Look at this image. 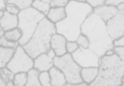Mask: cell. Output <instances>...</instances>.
Returning a JSON list of instances; mask_svg holds the SVG:
<instances>
[{"label":"cell","mask_w":124,"mask_h":86,"mask_svg":"<svg viewBox=\"0 0 124 86\" xmlns=\"http://www.w3.org/2000/svg\"><path fill=\"white\" fill-rule=\"evenodd\" d=\"M0 26L4 31L18 27V15L12 14L4 10V14L0 19Z\"/></svg>","instance_id":"13"},{"label":"cell","mask_w":124,"mask_h":86,"mask_svg":"<svg viewBox=\"0 0 124 86\" xmlns=\"http://www.w3.org/2000/svg\"><path fill=\"white\" fill-rule=\"evenodd\" d=\"M46 53H47V55H48V57H51V58H53V59L55 57H56V54H55V52H54V51L52 48H49V49H48V50L47 51Z\"/></svg>","instance_id":"33"},{"label":"cell","mask_w":124,"mask_h":86,"mask_svg":"<svg viewBox=\"0 0 124 86\" xmlns=\"http://www.w3.org/2000/svg\"><path fill=\"white\" fill-rule=\"evenodd\" d=\"M33 0H7L6 3H9V4H13L16 5L21 10L23 9H26L28 8L31 7Z\"/></svg>","instance_id":"22"},{"label":"cell","mask_w":124,"mask_h":86,"mask_svg":"<svg viewBox=\"0 0 124 86\" xmlns=\"http://www.w3.org/2000/svg\"><path fill=\"white\" fill-rule=\"evenodd\" d=\"M31 7L33 9H35L36 10H38V12L43 14L45 16L48 14V11L50 9V4H47L45 2H43L41 0H33L32 4H31Z\"/></svg>","instance_id":"20"},{"label":"cell","mask_w":124,"mask_h":86,"mask_svg":"<svg viewBox=\"0 0 124 86\" xmlns=\"http://www.w3.org/2000/svg\"><path fill=\"white\" fill-rule=\"evenodd\" d=\"M121 82H122V84H121V85L124 86V75H123V76H122V79H121Z\"/></svg>","instance_id":"43"},{"label":"cell","mask_w":124,"mask_h":86,"mask_svg":"<svg viewBox=\"0 0 124 86\" xmlns=\"http://www.w3.org/2000/svg\"><path fill=\"white\" fill-rule=\"evenodd\" d=\"M46 17L54 24H57L60 21L63 20L66 17V8L64 7H54L50 8Z\"/></svg>","instance_id":"15"},{"label":"cell","mask_w":124,"mask_h":86,"mask_svg":"<svg viewBox=\"0 0 124 86\" xmlns=\"http://www.w3.org/2000/svg\"><path fill=\"white\" fill-rule=\"evenodd\" d=\"M79 46L76 41H66V52L67 53L72 54L78 49Z\"/></svg>","instance_id":"27"},{"label":"cell","mask_w":124,"mask_h":86,"mask_svg":"<svg viewBox=\"0 0 124 86\" xmlns=\"http://www.w3.org/2000/svg\"><path fill=\"white\" fill-rule=\"evenodd\" d=\"M81 32L88 36L90 42L89 48L100 57L115 47L114 41L107 31L106 23L94 13H92L83 23Z\"/></svg>","instance_id":"1"},{"label":"cell","mask_w":124,"mask_h":86,"mask_svg":"<svg viewBox=\"0 0 124 86\" xmlns=\"http://www.w3.org/2000/svg\"><path fill=\"white\" fill-rule=\"evenodd\" d=\"M15 52L16 49L14 48H8L0 46V68L7 66L8 62L12 58Z\"/></svg>","instance_id":"17"},{"label":"cell","mask_w":124,"mask_h":86,"mask_svg":"<svg viewBox=\"0 0 124 86\" xmlns=\"http://www.w3.org/2000/svg\"><path fill=\"white\" fill-rule=\"evenodd\" d=\"M4 9H0V19H2V17L4 16Z\"/></svg>","instance_id":"40"},{"label":"cell","mask_w":124,"mask_h":86,"mask_svg":"<svg viewBox=\"0 0 124 86\" xmlns=\"http://www.w3.org/2000/svg\"><path fill=\"white\" fill-rule=\"evenodd\" d=\"M124 75V61L115 53L100 57L99 74L90 86H119Z\"/></svg>","instance_id":"2"},{"label":"cell","mask_w":124,"mask_h":86,"mask_svg":"<svg viewBox=\"0 0 124 86\" xmlns=\"http://www.w3.org/2000/svg\"><path fill=\"white\" fill-rule=\"evenodd\" d=\"M46 16L32 7L21 10L18 14V28L22 31V37L19 41L21 46H24L32 36L39 22Z\"/></svg>","instance_id":"4"},{"label":"cell","mask_w":124,"mask_h":86,"mask_svg":"<svg viewBox=\"0 0 124 86\" xmlns=\"http://www.w3.org/2000/svg\"><path fill=\"white\" fill-rule=\"evenodd\" d=\"M112 54H114V50H113V49H111V50H108V51H107V52L105 53V55L110 56V55H112Z\"/></svg>","instance_id":"37"},{"label":"cell","mask_w":124,"mask_h":86,"mask_svg":"<svg viewBox=\"0 0 124 86\" xmlns=\"http://www.w3.org/2000/svg\"><path fill=\"white\" fill-rule=\"evenodd\" d=\"M108 33L114 41L124 36V9L117 12L113 18L106 22Z\"/></svg>","instance_id":"9"},{"label":"cell","mask_w":124,"mask_h":86,"mask_svg":"<svg viewBox=\"0 0 124 86\" xmlns=\"http://www.w3.org/2000/svg\"><path fill=\"white\" fill-rule=\"evenodd\" d=\"M34 65V59L26 52L23 46L19 45L16 49L11 60L8 62L6 67L14 74L20 72L27 73Z\"/></svg>","instance_id":"6"},{"label":"cell","mask_w":124,"mask_h":86,"mask_svg":"<svg viewBox=\"0 0 124 86\" xmlns=\"http://www.w3.org/2000/svg\"><path fill=\"white\" fill-rule=\"evenodd\" d=\"M116 9H118V11H120V10H123L124 9V3H121V4H118L116 6Z\"/></svg>","instance_id":"36"},{"label":"cell","mask_w":124,"mask_h":86,"mask_svg":"<svg viewBox=\"0 0 124 86\" xmlns=\"http://www.w3.org/2000/svg\"><path fill=\"white\" fill-rule=\"evenodd\" d=\"M75 62L81 68L99 67L100 57L90 48L78 47L75 52L71 54Z\"/></svg>","instance_id":"8"},{"label":"cell","mask_w":124,"mask_h":86,"mask_svg":"<svg viewBox=\"0 0 124 86\" xmlns=\"http://www.w3.org/2000/svg\"><path fill=\"white\" fill-rule=\"evenodd\" d=\"M41 1H43V2H45V3H47V4H50V3H51V0H41Z\"/></svg>","instance_id":"44"},{"label":"cell","mask_w":124,"mask_h":86,"mask_svg":"<svg viewBox=\"0 0 124 86\" xmlns=\"http://www.w3.org/2000/svg\"><path fill=\"white\" fill-rule=\"evenodd\" d=\"M4 10L7 11L8 13L9 14H16V15H18V14L20 13L21 9L17 7L16 5L13 4H9V3H6V5H5V9Z\"/></svg>","instance_id":"28"},{"label":"cell","mask_w":124,"mask_h":86,"mask_svg":"<svg viewBox=\"0 0 124 86\" xmlns=\"http://www.w3.org/2000/svg\"><path fill=\"white\" fill-rule=\"evenodd\" d=\"M6 86H15L14 81L11 80V81H9L8 83H6Z\"/></svg>","instance_id":"39"},{"label":"cell","mask_w":124,"mask_h":86,"mask_svg":"<svg viewBox=\"0 0 124 86\" xmlns=\"http://www.w3.org/2000/svg\"><path fill=\"white\" fill-rule=\"evenodd\" d=\"M39 82L41 86H51V79L48 71L40 72L39 74Z\"/></svg>","instance_id":"26"},{"label":"cell","mask_w":124,"mask_h":86,"mask_svg":"<svg viewBox=\"0 0 124 86\" xmlns=\"http://www.w3.org/2000/svg\"><path fill=\"white\" fill-rule=\"evenodd\" d=\"M19 42L18 41H11L5 38V36L3 35L0 37V46H2L4 47H8V48H14L16 49V47L19 46Z\"/></svg>","instance_id":"25"},{"label":"cell","mask_w":124,"mask_h":86,"mask_svg":"<svg viewBox=\"0 0 124 86\" xmlns=\"http://www.w3.org/2000/svg\"><path fill=\"white\" fill-rule=\"evenodd\" d=\"M39 74L38 69L32 68L27 72V82L26 86H41L39 82Z\"/></svg>","instance_id":"18"},{"label":"cell","mask_w":124,"mask_h":86,"mask_svg":"<svg viewBox=\"0 0 124 86\" xmlns=\"http://www.w3.org/2000/svg\"><path fill=\"white\" fill-rule=\"evenodd\" d=\"M113 50H114V53H115L121 60L124 61V46L115 45Z\"/></svg>","instance_id":"30"},{"label":"cell","mask_w":124,"mask_h":86,"mask_svg":"<svg viewBox=\"0 0 124 86\" xmlns=\"http://www.w3.org/2000/svg\"><path fill=\"white\" fill-rule=\"evenodd\" d=\"M124 3V0H106L105 4H110V5L116 6L118 4Z\"/></svg>","instance_id":"32"},{"label":"cell","mask_w":124,"mask_h":86,"mask_svg":"<svg viewBox=\"0 0 124 86\" xmlns=\"http://www.w3.org/2000/svg\"><path fill=\"white\" fill-rule=\"evenodd\" d=\"M54 65L60 68L65 74L66 79V86H77L83 82L81 78L82 68L75 62L71 54L66 53L61 57H55L54 58Z\"/></svg>","instance_id":"5"},{"label":"cell","mask_w":124,"mask_h":86,"mask_svg":"<svg viewBox=\"0 0 124 86\" xmlns=\"http://www.w3.org/2000/svg\"><path fill=\"white\" fill-rule=\"evenodd\" d=\"M0 75H1L3 80L4 81L5 84L9 82V81L13 80L15 77V74L10 69L8 68L7 67H4L0 68Z\"/></svg>","instance_id":"23"},{"label":"cell","mask_w":124,"mask_h":86,"mask_svg":"<svg viewBox=\"0 0 124 86\" xmlns=\"http://www.w3.org/2000/svg\"><path fill=\"white\" fill-rule=\"evenodd\" d=\"M6 2L7 0H0V9H5V5H6Z\"/></svg>","instance_id":"35"},{"label":"cell","mask_w":124,"mask_h":86,"mask_svg":"<svg viewBox=\"0 0 124 86\" xmlns=\"http://www.w3.org/2000/svg\"><path fill=\"white\" fill-rule=\"evenodd\" d=\"M48 73L51 79V86H63L66 84V76L60 68L54 66L49 69Z\"/></svg>","instance_id":"14"},{"label":"cell","mask_w":124,"mask_h":86,"mask_svg":"<svg viewBox=\"0 0 124 86\" xmlns=\"http://www.w3.org/2000/svg\"><path fill=\"white\" fill-rule=\"evenodd\" d=\"M66 41L67 39L64 36L55 33L53 35L50 41V48L55 52L57 57H61L67 53L66 52Z\"/></svg>","instance_id":"10"},{"label":"cell","mask_w":124,"mask_h":86,"mask_svg":"<svg viewBox=\"0 0 124 86\" xmlns=\"http://www.w3.org/2000/svg\"><path fill=\"white\" fill-rule=\"evenodd\" d=\"M105 2H106V0H86L87 4H89L93 9H95L100 5H103L105 4Z\"/></svg>","instance_id":"31"},{"label":"cell","mask_w":124,"mask_h":86,"mask_svg":"<svg viewBox=\"0 0 124 86\" xmlns=\"http://www.w3.org/2000/svg\"><path fill=\"white\" fill-rule=\"evenodd\" d=\"M4 36H5V38H7L8 40L11 41H18L21 40V38L22 37V31H21V29L18 27L11 29L9 31H4Z\"/></svg>","instance_id":"19"},{"label":"cell","mask_w":124,"mask_h":86,"mask_svg":"<svg viewBox=\"0 0 124 86\" xmlns=\"http://www.w3.org/2000/svg\"><path fill=\"white\" fill-rule=\"evenodd\" d=\"M71 0H51L50 7H66Z\"/></svg>","instance_id":"29"},{"label":"cell","mask_w":124,"mask_h":86,"mask_svg":"<svg viewBox=\"0 0 124 86\" xmlns=\"http://www.w3.org/2000/svg\"><path fill=\"white\" fill-rule=\"evenodd\" d=\"M76 41L78 44V46H79V47H83V48H85V49L89 48V47H90L89 40H88V36L85 34H83V33H81V34L78 36Z\"/></svg>","instance_id":"24"},{"label":"cell","mask_w":124,"mask_h":86,"mask_svg":"<svg viewBox=\"0 0 124 86\" xmlns=\"http://www.w3.org/2000/svg\"><path fill=\"white\" fill-rule=\"evenodd\" d=\"M4 31H3V29L1 28V26H0V37H1V36L4 35Z\"/></svg>","instance_id":"42"},{"label":"cell","mask_w":124,"mask_h":86,"mask_svg":"<svg viewBox=\"0 0 124 86\" xmlns=\"http://www.w3.org/2000/svg\"><path fill=\"white\" fill-rule=\"evenodd\" d=\"M114 44L115 45H120V46H124V36L122 38L116 40V41H114Z\"/></svg>","instance_id":"34"},{"label":"cell","mask_w":124,"mask_h":86,"mask_svg":"<svg viewBox=\"0 0 124 86\" xmlns=\"http://www.w3.org/2000/svg\"><path fill=\"white\" fill-rule=\"evenodd\" d=\"M56 33L55 25L47 17L38 25L32 36L23 46L24 49L33 59L42 53H45L50 48V41Z\"/></svg>","instance_id":"3"},{"label":"cell","mask_w":124,"mask_h":86,"mask_svg":"<svg viewBox=\"0 0 124 86\" xmlns=\"http://www.w3.org/2000/svg\"><path fill=\"white\" fill-rule=\"evenodd\" d=\"M99 74V67H87L82 68L81 78L83 81L88 83L90 85L92 82L95 80Z\"/></svg>","instance_id":"16"},{"label":"cell","mask_w":124,"mask_h":86,"mask_svg":"<svg viewBox=\"0 0 124 86\" xmlns=\"http://www.w3.org/2000/svg\"><path fill=\"white\" fill-rule=\"evenodd\" d=\"M71 1H75L78 3H86V0H71Z\"/></svg>","instance_id":"41"},{"label":"cell","mask_w":124,"mask_h":86,"mask_svg":"<svg viewBox=\"0 0 124 86\" xmlns=\"http://www.w3.org/2000/svg\"><path fill=\"white\" fill-rule=\"evenodd\" d=\"M66 19L82 26L85 19L93 13V9L87 3H78L70 1L66 6Z\"/></svg>","instance_id":"7"},{"label":"cell","mask_w":124,"mask_h":86,"mask_svg":"<svg viewBox=\"0 0 124 86\" xmlns=\"http://www.w3.org/2000/svg\"><path fill=\"white\" fill-rule=\"evenodd\" d=\"M13 81H14L15 86H26L27 82V73L20 72L15 74Z\"/></svg>","instance_id":"21"},{"label":"cell","mask_w":124,"mask_h":86,"mask_svg":"<svg viewBox=\"0 0 124 86\" xmlns=\"http://www.w3.org/2000/svg\"><path fill=\"white\" fill-rule=\"evenodd\" d=\"M118 12V9L116 6L110 5V4H103L99 7L93 9V13L98 15L101 19H103L105 23L113 18Z\"/></svg>","instance_id":"11"},{"label":"cell","mask_w":124,"mask_h":86,"mask_svg":"<svg viewBox=\"0 0 124 86\" xmlns=\"http://www.w3.org/2000/svg\"><path fill=\"white\" fill-rule=\"evenodd\" d=\"M54 59L49 57L47 53H42L34 58L33 68L38 69L39 72L49 71L52 67H54Z\"/></svg>","instance_id":"12"},{"label":"cell","mask_w":124,"mask_h":86,"mask_svg":"<svg viewBox=\"0 0 124 86\" xmlns=\"http://www.w3.org/2000/svg\"><path fill=\"white\" fill-rule=\"evenodd\" d=\"M0 86H6V84L4 83V81L3 80L1 75H0Z\"/></svg>","instance_id":"38"}]
</instances>
